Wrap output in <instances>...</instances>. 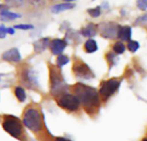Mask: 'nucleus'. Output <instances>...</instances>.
<instances>
[{"label": "nucleus", "instance_id": "nucleus-1", "mask_svg": "<svg viewBox=\"0 0 147 141\" xmlns=\"http://www.w3.org/2000/svg\"><path fill=\"white\" fill-rule=\"evenodd\" d=\"M74 91L76 97L85 108H93L99 104V96L96 89L84 84H77Z\"/></svg>", "mask_w": 147, "mask_h": 141}, {"label": "nucleus", "instance_id": "nucleus-2", "mask_svg": "<svg viewBox=\"0 0 147 141\" xmlns=\"http://www.w3.org/2000/svg\"><path fill=\"white\" fill-rule=\"evenodd\" d=\"M23 125L34 133H38L42 129V119L40 112L33 108L28 109L22 117Z\"/></svg>", "mask_w": 147, "mask_h": 141}, {"label": "nucleus", "instance_id": "nucleus-3", "mask_svg": "<svg viewBox=\"0 0 147 141\" xmlns=\"http://www.w3.org/2000/svg\"><path fill=\"white\" fill-rule=\"evenodd\" d=\"M3 128L15 138H18L22 134V126L20 120L13 115L5 116L3 122Z\"/></svg>", "mask_w": 147, "mask_h": 141}, {"label": "nucleus", "instance_id": "nucleus-4", "mask_svg": "<svg viewBox=\"0 0 147 141\" xmlns=\"http://www.w3.org/2000/svg\"><path fill=\"white\" fill-rule=\"evenodd\" d=\"M50 79H51V93L53 96H58L65 92L66 84H65L61 75L59 73V72L56 69L51 70Z\"/></svg>", "mask_w": 147, "mask_h": 141}, {"label": "nucleus", "instance_id": "nucleus-5", "mask_svg": "<svg viewBox=\"0 0 147 141\" xmlns=\"http://www.w3.org/2000/svg\"><path fill=\"white\" fill-rule=\"evenodd\" d=\"M58 103L60 107L68 111H76L80 105V102L76 97V96L71 94L62 95L58 100Z\"/></svg>", "mask_w": 147, "mask_h": 141}, {"label": "nucleus", "instance_id": "nucleus-6", "mask_svg": "<svg viewBox=\"0 0 147 141\" xmlns=\"http://www.w3.org/2000/svg\"><path fill=\"white\" fill-rule=\"evenodd\" d=\"M120 86V82L116 79H109L102 84L100 89V94L104 98H109L118 90Z\"/></svg>", "mask_w": 147, "mask_h": 141}, {"label": "nucleus", "instance_id": "nucleus-7", "mask_svg": "<svg viewBox=\"0 0 147 141\" xmlns=\"http://www.w3.org/2000/svg\"><path fill=\"white\" fill-rule=\"evenodd\" d=\"M74 72L78 77L82 78H90L94 77L90 69L88 67V65H86L84 63L75 65H74Z\"/></svg>", "mask_w": 147, "mask_h": 141}, {"label": "nucleus", "instance_id": "nucleus-8", "mask_svg": "<svg viewBox=\"0 0 147 141\" xmlns=\"http://www.w3.org/2000/svg\"><path fill=\"white\" fill-rule=\"evenodd\" d=\"M49 47H50V49L53 54L59 55V54L62 53L63 51L65 50V48L66 47V42L64 40L55 39L50 42Z\"/></svg>", "mask_w": 147, "mask_h": 141}, {"label": "nucleus", "instance_id": "nucleus-9", "mask_svg": "<svg viewBox=\"0 0 147 141\" xmlns=\"http://www.w3.org/2000/svg\"><path fill=\"white\" fill-rule=\"evenodd\" d=\"M3 59L8 62H19L22 59L17 48H11L3 53Z\"/></svg>", "mask_w": 147, "mask_h": 141}, {"label": "nucleus", "instance_id": "nucleus-10", "mask_svg": "<svg viewBox=\"0 0 147 141\" xmlns=\"http://www.w3.org/2000/svg\"><path fill=\"white\" fill-rule=\"evenodd\" d=\"M22 16L18 13L11 12L7 8H3V5H0V18L3 21H9L16 18H20Z\"/></svg>", "mask_w": 147, "mask_h": 141}, {"label": "nucleus", "instance_id": "nucleus-11", "mask_svg": "<svg viewBox=\"0 0 147 141\" xmlns=\"http://www.w3.org/2000/svg\"><path fill=\"white\" fill-rule=\"evenodd\" d=\"M22 78L25 81L26 86L28 85L30 87L31 85H37V78L34 76V72H31V70H25V72L22 73Z\"/></svg>", "mask_w": 147, "mask_h": 141}, {"label": "nucleus", "instance_id": "nucleus-12", "mask_svg": "<svg viewBox=\"0 0 147 141\" xmlns=\"http://www.w3.org/2000/svg\"><path fill=\"white\" fill-rule=\"evenodd\" d=\"M117 25L114 24V23H107L104 25V27L102 28V35L104 37H108V38H113L117 32L116 27Z\"/></svg>", "mask_w": 147, "mask_h": 141}, {"label": "nucleus", "instance_id": "nucleus-13", "mask_svg": "<svg viewBox=\"0 0 147 141\" xmlns=\"http://www.w3.org/2000/svg\"><path fill=\"white\" fill-rule=\"evenodd\" d=\"M74 6H75V4H73L71 3H59V4H55V5L52 6L51 10L53 13L58 14L61 11H65V10L72 9Z\"/></svg>", "mask_w": 147, "mask_h": 141}, {"label": "nucleus", "instance_id": "nucleus-14", "mask_svg": "<svg viewBox=\"0 0 147 141\" xmlns=\"http://www.w3.org/2000/svg\"><path fill=\"white\" fill-rule=\"evenodd\" d=\"M117 35L122 40H129L132 35V29L130 27H127V26L121 27L119 28Z\"/></svg>", "mask_w": 147, "mask_h": 141}, {"label": "nucleus", "instance_id": "nucleus-15", "mask_svg": "<svg viewBox=\"0 0 147 141\" xmlns=\"http://www.w3.org/2000/svg\"><path fill=\"white\" fill-rule=\"evenodd\" d=\"M82 34L85 37H92L96 34V26L95 24L90 23L85 28L82 29Z\"/></svg>", "mask_w": 147, "mask_h": 141}, {"label": "nucleus", "instance_id": "nucleus-16", "mask_svg": "<svg viewBox=\"0 0 147 141\" xmlns=\"http://www.w3.org/2000/svg\"><path fill=\"white\" fill-rule=\"evenodd\" d=\"M84 48H85L87 53H94V52H96L97 50L96 41L92 40V39L88 40L84 44Z\"/></svg>", "mask_w": 147, "mask_h": 141}, {"label": "nucleus", "instance_id": "nucleus-17", "mask_svg": "<svg viewBox=\"0 0 147 141\" xmlns=\"http://www.w3.org/2000/svg\"><path fill=\"white\" fill-rule=\"evenodd\" d=\"M48 41H49V40L48 39H47V38H45V39H42V40H40L39 41H37V42H35L34 43V49H35V51H43L46 47H47V44H48Z\"/></svg>", "mask_w": 147, "mask_h": 141}, {"label": "nucleus", "instance_id": "nucleus-18", "mask_svg": "<svg viewBox=\"0 0 147 141\" xmlns=\"http://www.w3.org/2000/svg\"><path fill=\"white\" fill-rule=\"evenodd\" d=\"M15 95H16V98L18 99V101H20L22 103L26 100V93H25V90L22 87H16Z\"/></svg>", "mask_w": 147, "mask_h": 141}, {"label": "nucleus", "instance_id": "nucleus-19", "mask_svg": "<svg viewBox=\"0 0 147 141\" xmlns=\"http://www.w3.org/2000/svg\"><path fill=\"white\" fill-rule=\"evenodd\" d=\"M70 61L69 58L65 55H59L57 59V65L60 67L65 65Z\"/></svg>", "mask_w": 147, "mask_h": 141}, {"label": "nucleus", "instance_id": "nucleus-20", "mask_svg": "<svg viewBox=\"0 0 147 141\" xmlns=\"http://www.w3.org/2000/svg\"><path fill=\"white\" fill-rule=\"evenodd\" d=\"M114 51L119 54L123 53L125 52V46L121 42H116L114 46Z\"/></svg>", "mask_w": 147, "mask_h": 141}, {"label": "nucleus", "instance_id": "nucleus-21", "mask_svg": "<svg viewBox=\"0 0 147 141\" xmlns=\"http://www.w3.org/2000/svg\"><path fill=\"white\" fill-rule=\"evenodd\" d=\"M14 28L22 29V30H29V29H33L34 26L32 24H16L14 26Z\"/></svg>", "mask_w": 147, "mask_h": 141}, {"label": "nucleus", "instance_id": "nucleus-22", "mask_svg": "<svg viewBox=\"0 0 147 141\" xmlns=\"http://www.w3.org/2000/svg\"><path fill=\"white\" fill-rule=\"evenodd\" d=\"M140 47V45L137 41H134V40H131L129 41L128 43V48L131 52H136L138 50V48Z\"/></svg>", "mask_w": 147, "mask_h": 141}, {"label": "nucleus", "instance_id": "nucleus-23", "mask_svg": "<svg viewBox=\"0 0 147 141\" xmlns=\"http://www.w3.org/2000/svg\"><path fill=\"white\" fill-rule=\"evenodd\" d=\"M89 14L91 16H94V17H97L98 16H100L101 14V9L100 7H96L95 9H90L88 10Z\"/></svg>", "mask_w": 147, "mask_h": 141}, {"label": "nucleus", "instance_id": "nucleus-24", "mask_svg": "<svg viewBox=\"0 0 147 141\" xmlns=\"http://www.w3.org/2000/svg\"><path fill=\"white\" fill-rule=\"evenodd\" d=\"M7 34V28L4 27V25H0V39L5 38Z\"/></svg>", "mask_w": 147, "mask_h": 141}, {"label": "nucleus", "instance_id": "nucleus-25", "mask_svg": "<svg viewBox=\"0 0 147 141\" xmlns=\"http://www.w3.org/2000/svg\"><path fill=\"white\" fill-rule=\"evenodd\" d=\"M138 7L141 9H146L147 1H138Z\"/></svg>", "mask_w": 147, "mask_h": 141}, {"label": "nucleus", "instance_id": "nucleus-26", "mask_svg": "<svg viewBox=\"0 0 147 141\" xmlns=\"http://www.w3.org/2000/svg\"><path fill=\"white\" fill-rule=\"evenodd\" d=\"M7 33L9 34H15V29H14V28H11V27L7 28Z\"/></svg>", "mask_w": 147, "mask_h": 141}, {"label": "nucleus", "instance_id": "nucleus-27", "mask_svg": "<svg viewBox=\"0 0 147 141\" xmlns=\"http://www.w3.org/2000/svg\"><path fill=\"white\" fill-rule=\"evenodd\" d=\"M55 141H71L69 140H67V139H65V138H57Z\"/></svg>", "mask_w": 147, "mask_h": 141}]
</instances>
